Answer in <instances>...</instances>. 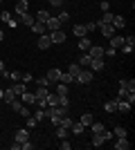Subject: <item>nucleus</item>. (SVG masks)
<instances>
[{
    "label": "nucleus",
    "instance_id": "obj_1",
    "mask_svg": "<svg viewBox=\"0 0 135 150\" xmlns=\"http://www.w3.org/2000/svg\"><path fill=\"white\" fill-rule=\"evenodd\" d=\"M45 119H50L54 125H59V119H61V114L56 112V108H54V105H47V108H45Z\"/></svg>",
    "mask_w": 135,
    "mask_h": 150
},
{
    "label": "nucleus",
    "instance_id": "obj_2",
    "mask_svg": "<svg viewBox=\"0 0 135 150\" xmlns=\"http://www.w3.org/2000/svg\"><path fill=\"white\" fill-rule=\"evenodd\" d=\"M47 36H50L52 45H59V43H63V40H65V34H63L61 29H56V31H47Z\"/></svg>",
    "mask_w": 135,
    "mask_h": 150
},
{
    "label": "nucleus",
    "instance_id": "obj_3",
    "mask_svg": "<svg viewBox=\"0 0 135 150\" xmlns=\"http://www.w3.org/2000/svg\"><path fill=\"white\" fill-rule=\"evenodd\" d=\"M74 81H77V83H84V85H86V83L92 81V72H88V69L81 67V72L77 74V79H74Z\"/></svg>",
    "mask_w": 135,
    "mask_h": 150
},
{
    "label": "nucleus",
    "instance_id": "obj_4",
    "mask_svg": "<svg viewBox=\"0 0 135 150\" xmlns=\"http://www.w3.org/2000/svg\"><path fill=\"white\" fill-rule=\"evenodd\" d=\"M45 76H47V81H50V83H59V79H61V69L52 67V69H47V74H45Z\"/></svg>",
    "mask_w": 135,
    "mask_h": 150
},
{
    "label": "nucleus",
    "instance_id": "obj_5",
    "mask_svg": "<svg viewBox=\"0 0 135 150\" xmlns=\"http://www.w3.org/2000/svg\"><path fill=\"white\" fill-rule=\"evenodd\" d=\"M113 146H115L117 150H129L131 148V141H129V137H117V141Z\"/></svg>",
    "mask_w": 135,
    "mask_h": 150
},
{
    "label": "nucleus",
    "instance_id": "obj_6",
    "mask_svg": "<svg viewBox=\"0 0 135 150\" xmlns=\"http://www.w3.org/2000/svg\"><path fill=\"white\" fill-rule=\"evenodd\" d=\"M88 54H90V58H104V47H99V45H90Z\"/></svg>",
    "mask_w": 135,
    "mask_h": 150
},
{
    "label": "nucleus",
    "instance_id": "obj_7",
    "mask_svg": "<svg viewBox=\"0 0 135 150\" xmlns=\"http://www.w3.org/2000/svg\"><path fill=\"white\" fill-rule=\"evenodd\" d=\"M88 67H90V72H101L104 69V58H92Z\"/></svg>",
    "mask_w": 135,
    "mask_h": 150
},
{
    "label": "nucleus",
    "instance_id": "obj_8",
    "mask_svg": "<svg viewBox=\"0 0 135 150\" xmlns=\"http://www.w3.org/2000/svg\"><path fill=\"white\" fill-rule=\"evenodd\" d=\"M59 27H61L59 18H52V16H50V18H47V23H45V29H47V31H56Z\"/></svg>",
    "mask_w": 135,
    "mask_h": 150
},
{
    "label": "nucleus",
    "instance_id": "obj_9",
    "mask_svg": "<svg viewBox=\"0 0 135 150\" xmlns=\"http://www.w3.org/2000/svg\"><path fill=\"white\" fill-rule=\"evenodd\" d=\"M20 96H23V103H25V105H36V96H34L32 92H27V90H25Z\"/></svg>",
    "mask_w": 135,
    "mask_h": 150
},
{
    "label": "nucleus",
    "instance_id": "obj_10",
    "mask_svg": "<svg viewBox=\"0 0 135 150\" xmlns=\"http://www.w3.org/2000/svg\"><path fill=\"white\" fill-rule=\"evenodd\" d=\"M113 27H115V31L124 29V27H126V20H124V16H113Z\"/></svg>",
    "mask_w": 135,
    "mask_h": 150
},
{
    "label": "nucleus",
    "instance_id": "obj_11",
    "mask_svg": "<svg viewBox=\"0 0 135 150\" xmlns=\"http://www.w3.org/2000/svg\"><path fill=\"white\" fill-rule=\"evenodd\" d=\"M99 25H113V13H110V11H104V16L97 20V27H99Z\"/></svg>",
    "mask_w": 135,
    "mask_h": 150
},
{
    "label": "nucleus",
    "instance_id": "obj_12",
    "mask_svg": "<svg viewBox=\"0 0 135 150\" xmlns=\"http://www.w3.org/2000/svg\"><path fill=\"white\" fill-rule=\"evenodd\" d=\"M27 139H29V128H20V130L16 132V141L23 144V141H27Z\"/></svg>",
    "mask_w": 135,
    "mask_h": 150
},
{
    "label": "nucleus",
    "instance_id": "obj_13",
    "mask_svg": "<svg viewBox=\"0 0 135 150\" xmlns=\"http://www.w3.org/2000/svg\"><path fill=\"white\" fill-rule=\"evenodd\" d=\"M122 45H124V36H117V34H113V36H110V47L119 50Z\"/></svg>",
    "mask_w": 135,
    "mask_h": 150
},
{
    "label": "nucleus",
    "instance_id": "obj_14",
    "mask_svg": "<svg viewBox=\"0 0 135 150\" xmlns=\"http://www.w3.org/2000/svg\"><path fill=\"white\" fill-rule=\"evenodd\" d=\"M39 47H41V50H47V47H52V40H50V36H47V34H41V38H39Z\"/></svg>",
    "mask_w": 135,
    "mask_h": 150
},
{
    "label": "nucleus",
    "instance_id": "obj_15",
    "mask_svg": "<svg viewBox=\"0 0 135 150\" xmlns=\"http://www.w3.org/2000/svg\"><path fill=\"white\" fill-rule=\"evenodd\" d=\"M90 45H92V40H90L88 36H81V38H79V50H81V52H88Z\"/></svg>",
    "mask_w": 135,
    "mask_h": 150
},
{
    "label": "nucleus",
    "instance_id": "obj_16",
    "mask_svg": "<svg viewBox=\"0 0 135 150\" xmlns=\"http://www.w3.org/2000/svg\"><path fill=\"white\" fill-rule=\"evenodd\" d=\"M99 29H101V34H104L106 38H110L113 34H117V31H115V27H113V25H99Z\"/></svg>",
    "mask_w": 135,
    "mask_h": 150
},
{
    "label": "nucleus",
    "instance_id": "obj_17",
    "mask_svg": "<svg viewBox=\"0 0 135 150\" xmlns=\"http://www.w3.org/2000/svg\"><path fill=\"white\" fill-rule=\"evenodd\" d=\"M131 108H133V105H131L129 101H124V99L117 101V110H119V112H131Z\"/></svg>",
    "mask_w": 135,
    "mask_h": 150
},
{
    "label": "nucleus",
    "instance_id": "obj_18",
    "mask_svg": "<svg viewBox=\"0 0 135 150\" xmlns=\"http://www.w3.org/2000/svg\"><path fill=\"white\" fill-rule=\"evenodd\" d=\"M18 23H23V25H27V27H32V25H34V16L27 11V13H23V16H20Z\"/></svg>",
    "mask_w": 135,
    "mask_h": 150
},
{
    "label": "nucleus",
    "instance_id": "obj_19",
    "mask_svg": "<svg viewBox=\"0 0 135 150\" xmlns=\"http://www.w3.org/2000/svg\"><path fill=\"white\" fill-rule=\"evenodd\" d=\"M16 13H18V16L27 13V0H18V2H16Z\"/></svg>",
    "mask_w": 135,
    "mask_h": 150
},
{
    "label": "nucleus",
    "instance_id": "obj_20",
    "mask_svg": "<svg viewBox=\"0 0 135 150\" xmlns=\"http://www.w3.org/2000/svg\"><path fill=\"white\" fill-rule=\"evenodd\" d=\"M47 18H50V11H47V9H39V13H36V18H34V20H39V23H47Z\"/></svg>",
    "mask_w": 135,
    "mask_h": 150
},
{
    "label": "nucleus",
    "instance_id": "obj_21",
    "mask_svg": "<svg viewBox=\"0 0 135 150\" xmlns=\"http://www.w3.org/2000/svg\"><path fill=\"white\" fill-rule=\"evenodd\" d=\"M32 29H34V34H47V29H45V23H39V20H34Z\"/></svg>",
    "mask_w": 135,
    "mask_h": 150
},
{
    "label": "nucleus",
    "instance_id": "obj_22",
    "mask_svg": "<svg viewBox=\"0 0 135 150\" xmlns=\"http://www.w3.org/2000/svg\"><path fill=\"white\" fill-rule=\"evenodd\" d=\"M45 103H47V105H56V103H59V94L56 92H47V96H45Z\"/></svg>",
    "mask_w": 135,
    "mask_h": 150
},
{
    "label": "nucleus",
    "instance_id": "obj_23",
    "mask_svg": "<svg viewBox=\"0 0 135 150\" xmlns=\"http://www.w3.org/2000/svg\"><path fill=\"white\" fill-rule=\"evenodd\" d=\"M104 110H106L108 114L117 112V101H106V103H104Z\"/></svg>",
    "mask_w": 135,
    "mask_h": 150
},
{
    "label": "nucleus",
    "instance_id": "obj_24",
    "mask_svg": "<svg viewBox=\"0 0 135 150\" xmlns=\"http://www.w3.org/2000/svg\"><path fill=\"white\" fill-rule=\"evenodd\" d=\"M72 81H74V76H72L70 72H61V79H59V83H65V85H70Z\"/></svg>",
    "mask_w": 135,
    "mask_h": 150
},
{
    "label": "nucleus",
    "instance_id": "obj_25",
    "mask_svg": "<svg viewBox=\"0 0 135 150\" xmlns=\"http://www.w3.org/2000/svg\"><path fill=\"white\" fill-rule=\"evenodd\" d=\"M14 99H18V96L14 94V90H11V88H9V90H5V94H2V101H5V103H11Z\"/></svg>",
    "mask_w": 135,
    "mask_h": 150
},
{
    "label": "nucleus",
    "instance_id": "obj_26",
    "mask_svg": "<svg viewBox=\"0 0 135 150\" xmlns=\"http://www.w3.org/2000/svg\"><path fill=\"white\" fill-rule=\"evenodd\" d=\"M72 123H74V121H72L70 117H68V114H65V117H61V119H59V125H61V128H68V130H70V128H72Z\"/></svg>",
    "mask_w": 135,
    "mask_h": 150
},
{
    "label": "nucleus",
    "instance_id": "obj_27",
    "mask_svg": "<svg viewBox=\"0 0 135 150\" xmlns=\"http://www.w3.org/2000/svg\"><path fill=\"white\" fill-rule=\"evenodd\" d=\"M104 144H106V141H104V134H101V132L92 134V146H95V148H99V146H104Z\"/></svg>",
    "mask_w": 135,
    "mask_h": 150
},
{
    "label": "nucleus",
    "instance_id": "obj_28",
    "mask_svg": "<svg viewBox=\"0 0 135 150\" xmlns=\"http://www.w3.org/2000/svg\"><path fill=\"white\" fill-rule=\"evenodd\" d=\"M92 121H95V117H92V114L90 112H86V114H81V121H79V123H84V125H92Z\"/></svg>",
    "mask_w": 135,
    "mask_h": 150
},
{
    "label": "nucleus",
    "instance_id": "obj_29",
    "mask_svg": "<svg viewBox=\"0 0 135 150\" xmlns=\"http://www.w3.org/2000/svg\"><path fill=\"white\" fill-rule=\"evenodd\" d=\"M90 130H92V134H97V132H104V130H106V125H104V123H99V121H92Z\"/></svg>",
    "mask_w": 135,
    "mask_h": 150
},
{
    "label": "nucleus",
    "instance_id": "obj_30",
    "mask_svg": "<svg viewBox=\"0 0 135 150\" xmlns=\"http://www.w3.org/2000/svg\"><path fill=\"white\" fill-rule=\"evenodd\" d=\"M11 90H14V94H16V96H20V94H23V92L27 90V85H25V83H20V81H18V83H16V85H14Z\"/></svg>",
    "mask_w": 135,
    "mask_h": 150
},
{
    "label": "nucleus",
    "instance_id": "obj_31",
    "mask_svg": "<svg viewBox=\"0 0 135 150\" xmlns=\"http://www.w3.org/2000/svg\"><path fill=\"white\" fill-rule=\"evenodd\" d=\"M74 134H84V130H86V125L84 123H72V128H70Z\"/></svg>",
    "mask_w": 135,
    "mask_h": 150
},
{
    "label": "nucleus",
    "instance_id": "obj_32",
    "mask_svg": "<svg viewBox=\"0 0 135 150\" xmlns=\"http://www.w3.org/2000/svg\"><path fill=\"white\" fill-rule=\"evenodd\" d=\"M90 61H92V58H90V54H88V52H86L84 56L79 58V65H81V67H88V65H90Z\"/></svg>",
    "mask_w": 135,
    "mask_h": 150
},
{
    "label": "nucleus",
    "instance_id": "obj_33",
    "mask_svg": "<svg viewBox=\"0 0 135 150\" xmlns=\"http://www.w3.org/2000/svg\"><path fill=\"white\" fill-rule=\"evenodd\" d=\"M72 31H74V36H79V38L86 36V27L84 25H74V27H72Z\"/></svg>",
    "mask_w": 135,
    "mask_h": 150
},
{
    "label": "nucleus",
    "instance_id": "obj_34",
    "mask_svg": "<svg viewBox=\"0 0 135 150\" xmlns=\"http://www.w3.org/2000/svg\"><path fill=\"white\" fill-rule=\"evenodd\" d=\"M68 132H70L68 128H61V125H56V137H59V139H68Z\"/></svg>",
    "mask_w": 135,
    "mask_h": 150
},
{
    "label": "nucleus",
    "instance_id": "obj_35",
    "mask_svg": "<svg viewBox=\"0 0 135 150\" xmlns=\"http://www.w3.org/2000/svg\"><path fill=\"white\" fill-rule=\"evenodd\" d=\"M68 72H70V74L74 76V79H77V74H79V72H81V65H79V63H72V65H70V69H68Z\"/></svg>",
    "mask_w": 135,
    "mask_h": 150
},
{
    "label": "nucleus",
    "instance_id": "obj_36",
    "mask_svg": "<svg viewBox=\"0 0 135 150\" xmlns=\"http://www.w3.org/2000/svg\"><path fill=\"white\" fill-rule=\"evenodd\" d=\"M56 105H65V108H70V99H68V94H61L59 96V103Z\"/></svg>",
    "mask_w": 135,
    "mask_h": 150
},
{
    "label": "nucleus",
    "instance_id": "obj_37",
    "mask_svg": "<svg viewBox=\"0 0 135 150\" xmlns=\"http://www.w3.org/2000/svg\"><path fill=\"white\" fill-rule=\"evenodd\" d=\"M113 134H115V137H126V134H129V130H126V128H122V125H117Z\"/></svg>",
    "mask_w": 135,
    "mask_h": 150
},
{
    "label": "nucleus",
    "instance_id": "obj_38",
    "mask_svg": "<svg viewBox=\"0 0 135 150\" xmlns=\"http://www.w3.org/2000/svg\"><path fill=\"white\" fill-rule=\"evenodd\" d=\"M36 85H41V88H50L52 83L47 81V76H41V79H36Z\"/></svg>",
    "mask_w": 135,
    "mask_h": 150
},
{
    "label": "nucleus",
    "instance_id": "obj_39",
    "mask_svg": "<svg viewBox=\"0 0 135 150\" xmlns=\"http://www.w3.org/2000/svg\"><path fill=\"white\" fill-rule=\"evenodd\" d=\"M25 125L29 128V130H32V128H36V125H39V121H36L32 114H29V117H27V121H25Z\"/></svg>",
    "mask_w": 135,
    "mask_h": 150
},
{
    "label": "nucleus",
    "instance_id": "obj_40",
    "mask_svg": "<svg viewBox=\"0 0 135 150\" xmlns=\"http://www.w3.org/2000/svg\"><path fill=\"white\" fill-rule=\"evenodd\" d=\"M68 92H70V88H68L65 83H59V88H56V94H59V96H61V94H68Z\"/></svg>",
    "mask_w": 135,
    "mask_h": 150
},
{
    "label": "nucleus",
    "instance_id": "obj_41",
    "mask_svg": "<svg viewBox=\"0 0 135 150\" xmlns=\"http://www.w3.org/2000/svg\"><path fill=\"white\" fill-rule=\"evenodd\" d=\"M7 76H11L14 81L18 83V81H20V79H23V72H7ZM20 83H23V81H20Z\"/></svg>",
    "mask_w": 135,
    "mask_h": 150
},
{
    "label": "nucleus",
    "instance_id": "obj_42",
    "mask_svg": "<svg viewBox=\"0 0 135 150\" xmlns=\"http://www.w3.org/2000/svg\"><path fill=\"white\" fill-rule=\"evenodd\" d=\"M34 119H36V121H39V123H41V121L45 119V110H41V108H39V110L34 112Z\"/></svg>",
    "mask_w": 135,
    "mask_h": 150
},
{
    "label": "nucleus",
    "instance_id": "obj_43",
    "mask_svg": "<svg viewBox=\"0 0 135 150\" xmlns=\"http://www.w3.org/2000/svg\"><path fill=\"white\" fill-rule=\"evenodd\" d=\"M68 20H70V13H68V11H61V13H59V23H61V25L68 23Z\"/></svg>",
    "mask_w": 135,
    "mask_h": 150
},
{
    "label": "nucleus",
    "instance_id": "obj_44",
    "mask_svg": "<svg viewBox=\"0 0 135 150\" xmlns=\"http://www.w3.org/2000/svg\"><path fill=\"white\" fill-rule=\"evenodd\" d=\"M20 81H23V83L27 85V83H32V81H34V76L29 74V72H23V79H20Z\"/></svg>",
    "mask_w": 135,
    "mask_h": 150
},
{
    "label": "nucleus",
    "instance_id": "obj_45",
    "mask_svg": "<svg viewBox=\"0 0 135 150\" xmlns=\"http://www.w3.org/2000/svg\"><path fill=\"white\" fill-rule=\"evenodd\" d=\"M119 50L124 52V54H133V50H135V45H122Z\"/></svg>",
    "mask_w": 135,
    "mask_h": 150
},
{
    "label": "nucleus",
    "instance_id": "obj_46",
    "mask_svg": "<svg viewBox=\"0 0 135 150\" xmlns=\"http://www.w3.org/2000/svg\"><path fill=\"white\" fill-rule=\"evenodd\" d=\"M0 20H2V23H9V20H11V13H9V11H2V13H0Z\"/></svg>",
    "mask_w": 135,
    "mask_h": 150
},
{
    "label": "nucleus",
    "instance_id": "obj_47",
    "mask_svg": "<svg viewBox=\"0 0 135 150\" xmlns=\"http://www.w3.org/2000/svg\"><path fill=\"white\" fill-rule=\"evenodd\" d=\"M99 7H101V11H110V2H108V0H101Z\"/></svg>",
    "mask_w": 135,
    "mask_h": 150
},
{
    "label": "nucleus",
    "instance_id": "obj_48",
    "mask_svg": "<svg viewBox=\"0 0 135 150\" xmlns=\"http://www.w3.org/2000/svg\"><path fill=\"white\" fill-rule=\"evenodd\" d=\"M59 146H61L63 150H70V148H72V144L68 141V139H61V144H59Z\"/></svg>",
    "mask_w": 135,
    "mask_h": 150
},
{
    "label": "nucleus",
    "instance_id": "obj_49",
    "mask_svg": "<svg viewBox=\"0 0 135 150\" xmlns=\"http://www.w3.org/2000/svg\"><path fill=\"white\" fill-rule=\"evenodd\" d=\"M18 114H20V117H25V119H27V117H29V108H25V105H23V108H20V110H18Z\"/></svg>",
    "mask_w": 135,
    "mask_h": 150
},
{
    "label": "nucleus",
    "instance_id": "obj_50",
    "mask_svg": "<svg viewBox=\"0 0 135 150\" xmlns=\"http://www.w3.org/2000/svg\"><path fill=\"white\" fill-rule=\"evenodd\" d=\"M20 148H23V150H32L34 144H29V139H27V141H23V144H20Z\"/></svg>",
    "mask_w": 135,
    "mask_h": 150
},
{
    "label": "nucleus",
    "instance_id": "obj_51",
    "mask_svg": "<svg viewBox=\"0 0 135 150\" xmlns=\"http://www.w3.org/2000/svg\"><path fill=\"white\" fill-rule=\"evenodd\" d=\"M84 27H86V34H90V31H95L97 23H88V25H84Z\"/></svg>",
    "mask_w": 135,
    "mask_h": 150
},
{
    "label": "nucleus",
    "instance_id": "obj_52",
    "mask_svg": "<svg viewBox=\"0 0 135 150\" xmlns=\"http://www.w3.org/2000/svg\"><path fill=\"white\" fill-rule=\"evenodd\" d=\"M101 134H104V141H110V139H113V132L110 130H104Z\"/></svg>",
    "mask_w": 135,
    "mask_h": 150
},
{
    "label": "nucleus",
    "instance_id": "obj_53",
    "mask_svg": "<svg viewBox=\"0 0 135 150\" xmlns=\"http://www.w3.org/2000/svg\"><path fill=\"white\" fill-rule=\"evenodd\" d=\"M50 5H52V7H56V9H59V7L63 5V0H50Z\"/></svg>",
    "mask_w": 135,
    "mask_h": 150
},
{
    "label": "nucleus",
    "instance_id": "obj_54",
    "mask_svg": "<svg viewBox=\"0 0 135 150\" xmlns=\"http://www.w3.org/2000/svg\"><path fill=\"white\" fill-rule=\"evenodd\" d=\"M0 74L7 76V72H5V63H2V61H0Z\"/></svg>",
    "mask_w": 135,
    "mask_h": 150
},
{
    "label": "nucleus",
    "instance_id": "obj_55",
    "mask_svg": "<svg viewBox=\"0 0 135 150\" xmlns=\"http://www.w3.org/2000/svg\"><path fill=\"white\" fill-rule=\"evenodd\" d=\"M2 94H5V90H0V101H2Z\"/></svg>",
    "mask_w": 135,
    "mask_h": 150
},
{
    "label": "nucleus",
    "instance_id": "obj_56",
    "mask_svg": "<svg viewBox=\"0 0 135 150\" xmlns=\"http://www.w3.org/2000/svg\"><path fill=\"white\" fill-rule=\"evenodd\" d=\"M2 38H5V34H2V29H0V40H2Z\"/></svg>",
    "mask_w": 135,
    "mask_h": 150
},
{
    "label": "nucleus",
    "instance_id": "obj_57",
    "mask_svg": "<svg viewBox=\"0 0 135 150\" xmlns=\"http://www.w3.org/2000/svg\"><path fill=\"white\" fill-rule=\"evenodd\" d=\"M0 2H2V0H0Z\"/></svg>",
    "mask_w": 135,
    "mask_h": 150
}]
</instances>
